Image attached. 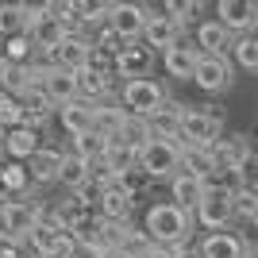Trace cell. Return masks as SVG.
Segmentation results:
<instances>
[{"mask_svg": "<svg viewBox=\"0 0 258 258\" xmlns=\"http://www.w3.org/2000/svg\"><path fill=\"white\" fill-rule=\"evenodd\" d=\"M181 162H185V151L177 147V139H154L151 147L139 154V166L151 173L154 181H158V177H170L173 181V177L181 173Z\"/></svg>", "mask_w": 258, "mask_h": 258, "instance_id": "cell-5", "label": "cell"}, {"mask_svg": "<svg viewBox=\"0 0 258 258\" xmlns=\"http://www.w3.org/2000/svg\"><path fill=\"white\" fill-rule=\"evenodd\" d=\"M231 54H235V66H243V70L258 74V39H254V31H250V35H239L235 46H231Z\"/></svg>", "mask_w": 258, "mask_h": 258, "instance_id": "cell-30", "label": "cell"}, {"mask_svg": "<svg viewBox=\"0 0 258 258\" xmlns=\"http://www.w3.org/2000/svg\"><path fill=\"white\" fill-rule=\"evenodd\" d=\"M39 151H43V135L35 127H12L4 135V158L12 162H31Z\"/></svg>", "mask_w": 258, "mask_h": 258, "instance_id": "cell-17", "label": "cell"}, {"mask_svg": "<svg viewBox=\"0 0 258 258\" xmlns=\"http://www.w3.org/2000/svg\"><path fill=\"white\" fill-rule=\"evenodd\" d=\"M31 31V20L23 4H0V35L4 39H16V35H27Z\"/></svg>", "mask_w": 258, "mask_h": 258, "instance_id": "cell-26", "label": "cell"}, {"mask_svg": "<svg viewBox=\"0 0 258 258\" xmlns=\"http://www.w3.org/2000/svg\"><path fill=\"white\" fill-rule=\"evenodd\" d=\"M250 243L235 231H208L201 243V258H247Z\"/></svg>", "mask_w": 258, "mask_h": 258, "instance_id": "cell-15", "label": "cell"}, {"mask_svg": "<svg viewBox=\"0 0 258 258\" xmlns=\"http://www.w3.org/2000/svg\"><path fill=\"white\" fill-rule=\"evenodd\" d=\"M147 23H151V8H147V4H116V12H112V23H108V27H112L123 43H143Z\"/></svg>", "mask_w": 258, "mask_h": 258, "instance_id": "cell-8", "label": "cell"}, {"mask_svg": "<svg viewBox=\"0 0 258 258\" xmlns=\"http://www.w3.org/2000/svg\"><path fill=\"white\" fill-rule=\"evenodd\" d=\"M66 158H70V151H58V147H43V151H39L31 162H27V166H31L35 185H50V181H58V177H62Z\"/></svg>", "mask_w": 258, "mask_h": 258, "instance_id": "cell-20", "label": "cell"}, {"mask_svg": "<svg viewBox=\"0 0 258 258\" xmlns=\"http://www.w3.org/2000/svg\"><path fill=\"white\" fill-rule=\"evenodd\" d=\"M197 89H205V93H224V89H231V81H235V70H231V62L227 58H216V54H205L201 58V66H197Z\"/></svg>", "mask_w": 258, "mask_h": 258, "instance_id": "cell-11", "label": "cell"}, {"mask_svg": "<svg viewBox=\"0 0 258 258\" xmlns=\"http://www.w3.org/2000/svg\"><path fill=\"white\" fill-rule=\"evenodd\" d=\"M231 201H235V216H239V220H250V224L258 220V185L254 181H247Z\"/></svg>", "mask_w": 258, "mask_h": 258, "instance_id": "cell-31", "label": "cell"}, {"mask_svg": "<svg viewBox=\"0 0 258 258\" xmlns=\"http://www.w3.org/2000/svg\"><path fill=\"white\" fill-rule=\"evenodd\" d=\"M197 46H201V54H216V58H227V50L235 46V35L227 31L220 20H205L197 23Z\"/></svg>", "mask_w": 258, "mask_h": 258, "instance_id": "cell-16", "label": "cell"}, {"mask_svg": "<svg viewBox=\"0 0 258 258\" xmlns=\"http://www.w3.org/2000/svg\"><path fill=\"white\" fill-rule=\"evenodd\" d=\"M212 154H216V166H220V170L247 173V162L254 158V135H243V131L224 135V139L212 147Z\"/></svg>", "mask_w": 258, "mask_h": 258, "instance_id": "cell-7", "label": "cell"}, {"mask_svg": "<svg viewBox=\"0 0 258 258\" xmlns=\"http://www.w3.org/2000/svg\"><path fill=\"white\" fill-rule=\"evenodd\" d=\"M31 81H35V77H31V70H27V66H4V70H0V93L23 97Z\"/></svg>", "mask_w": 258, "mask_h": 258, "instance_id": "cell-29", "label": "cell"}, {"mask_svg": "<svg viewBox=\"0 0 258 258\" xmlns=\"http://www.w3.org/2000/svg\"><path fill=\"white\" fill-rule=\"evenodd\" d=\"M201 58H205V54H201V46H197V43H177L173 50L162 54V66H166V74L177 77V81H193Z\"/></svg>", "mask_w": 258, "mask_h": 258, "instance_id": "cell-12", "label": "cell"}, {"mask_svg": "<svg viewBox=\"0 0 258 258\" xmlns=\"http://www.w3.org/2000/svg\"><path fill=\"white\" fill-rule=\"evenodd\" d=\"M58 123L66 127V135H85V131H97V104L89 100H74V104L58 108Z\"/></svg>", "mask_w": 258, "mask_h": 258, "instance_id": "cell-18", "label": "cell"}, {"mask_svg": "<svg viewBox=\"0 0 258 258\" xmlns=\"http://www.w3.org/2000/svg\"><path fill=\"white\" fill-rule=\"evenodd\" d=\"M197 224L208 227V231H227V224L235 220V201H231V193H224V189H216V185H208L205 201L197 205Z\"/></svg>", "mask_w": 258, "mask_h": 258, "instance_id": "cell-6", "label": "cell"}, {"mask_svg": "<svg viewBox=\"0 0 258 258\" xmlns=\"http://www.w3.org/2000/svg\"><path fill=\"white\" fill-rule=\"evenodd\" d=\"M104 162H108V170H112V177H119V173H127V170H139V151L116 139V143H108Z\"/></svg>", "mask_w": 258, "mask_h": 258, "instance_id": "cell-25", "label": "cell"}, {"mask_svg": "<svg viewBox=\"0 0 258 258\" xmlns=\"http://www.w3.org/2000/svg\"><path fill=\"white\" fill-rule=\"evenodd\" d=\"M224 139V112L220 104H185L181 112V151H193V147H208L212 151L216 143Z\"/></svg>", "mask_w": 258, "mask_h": 258, "instance_id": "cell-2", "label": "cell"}, {"mask_svg": "<svg viewBox=\"0 0 258 258\" xmlns=\"http://www.w3.org/2000/svg\"><path fill=\"white\" fill-rule=\"evenodd\" d=\"M193 212H185L181 205L173 201H158V205L147 208V220H143V231L154 239V243H166V247H185V239L193 231Z\"/></svg>", "mask_w": 258, "mask_h": 258, "instance_id": "cell-1", "label": "cell"}, {"mask_svg": "<svg viewBox=\"0 0 258 258\" xmlns=\"http://www.w3.org/2000/svg\"><path fill=\"white\" fill-rule=\"evenodd\" d=\"M66 258H104V250H100L97 243H85V239H74V243H70V250H66Z\"/></svg>", "mask_w": 258, "mask_h": 258, "instance_id": "cell-33", "label": "cell"}, {"mask_svg": "<svg viewBox=\"0 0 258 258\" xmlns=\"http://www.w3.org/2000/svg\"><path fill=\"white\" fill-rule=\"evenodd\" d=\"M4 66H12V39L0 35V70H4Z\"/></svg>", "mask_w": 258, "mask_h": 258, "instance_id": "cell-35", "label": "cell"}, {"mask_svg": "<svg viewBox=\"0 0 258 258\" xmlns=\"http://www.w3.org/2000/svg\"><path fill=\"white\" fill-rule=\"evenodd\" d=\"M104 151H108V143L100 139L97 131H85V135H74V139H70V154H74V158H81V162L104 158Z\"/></svg>", "mask_w": 258, "mask_h": 258, "instance_id": "cell-27", "label": "cell"}, {"mask_svg": "<svg viewBox=\"0 0 258 258\" xmlns=\"http://www.w3.org/2000/svg\"><path fill=\"white\" fill-rule=\"evenodd\" d=\"M151 181H154V177L143 170V166H139V170H127V173H119V177H116V185L123 189V193H131V197H139Z\"/></svg>", "mask_w": 258, "mask_h": 258, "instance_id": "cell-32", "label": "cell"}, {"mask_svg": "<svg viewBox=\"0 0 258 258\" xmlns=\"http://www.w3.org/2000/svg\"><path fill=\"white\" fill-rule=\"evenodd\" d=\"M254 154H258V135H254Z\"/></svg>", "mask_w": 258, "mask_h": 258, "instance_id": "cell-39", "label": "cell"}, {"mask_svg": "<svg viewBox=\"0 0 258 258\" xmlns=\"http://www.w3.org/2000/svg\"><path fill=\"white\" fill-rule=\"evenodd\" d=\"M254 247H258V220H254Z\"/></svg>", "mask_w": 258, "mask_h": 258, "instance_id": "cell-36", "label": "cell"}, {"mask_svg": "<svg viewBox=\"0 0 258 258\" xmlns=\"http://www.w3.org/2000/svg\"><path fill=\"white\" fill-rule=\"evenodd\" d=\"M143 43L151 46V50H173L177 43H185L181 39V23L170 20L166 12H158V16H151V23H147V35H143Z\"/></svg>", "mask_w": 258, "mask_h": 258, "instance_id": "cell-14", "label": "cell"}, {"mask_svg": "<svg viewBox=\"0 0 258 258\" xmlns=\"http://www.w3.org/2000/svg\"><path fill=\"white\" fill-rule=\"evenodd\" d=\"M154 139H158V135H154V123L147 116H127V119H123V127H119V143L135 147L139 154L147 151ZM112 143H116V139H112Z\"/></svg>", "mask_w": 258, "mask_h": 258, "instance_id": "cell-23", "label": "cell"}, {"mask_svg": "<svg viewBox=\"0 0 258 258\" xmlns=\"http://www.w3.org/2000/svg\"><path fill=\"white\" fill-rule=\"evenodd\" d=\"M254 39H258V27H254Z\"/></svg>", "mask_w": 258, "mask_h": 258, "instance_id": "cell-40", "label": "cell"}, {"mask_svg": "<svg viewBox=\"0 0 258 258\" xmlns=\"http://www.w3.org/2000/svg\"><path fill=\"white\" fill-rule=\"evenodd\" d=\"M43 258H66V254H43Z\"/></svg>", "mask_w": 258, "mask_h": 258, "instance_id": "cell-37", "label": "cell"}, {"mask_svg": "<svg viewBox=\"0 0 258 258\" xmlns=\"http://www.w3.org/2000/svg\"><path fill=\"white\" fill-rule=\"evenodd\" d=\"M147 258H189V250H185V247H166V243H154V247L147 250Z\"/></svg>", "mask_w": 258, "mask_h": 258, "instance_id": "cell-34", "label": "cell"}, {"mask_svg": "<svg viewBox=\"0 0 258 258\" xmlns=\"http://www.w3.org/2000/svg\"><path fill=\"white\" fill-rule=\"evenodd\" d=\"M154 70V50L147 43H127L116 54V77L123 81H143Z\"/></svg>", "mask_w": 258, "mask_h": 258, "instance_id": "cell-10", "label": "cell"}, {"mask_svg": "<svg viewBox=\"0 0 258 258\" xmlns=\"http://www.w3.org/2000/svg\"><path fill=\"white\" fill-rule=\"evenodd\" d=\"M119 104L127 108V116H147V119H151L154 112L166 104V89H162L154 77L123 81V85H119Z\"/></svg>", "mask_w": 258, "mask_h": 258, "instance_id": "cell-4", "label": "cell"}, {"mask_svg": "<svg viewBox=\"0 0 258 258\" xmlns=\"http://www.w3.org/2000/svg\"><path fill=\"white\" fill-rule=\"evenodd\" d=\"M4 243H8V239H4V231H0V247H4Z\"/></svg>", "mask_w": 258, "mask_h": 258, "instance_id": "cell-38", "label": "cell"}, {"mask_svg": "<svg viewBox=\"0 0 258 258\" xmlns=\"http://www.w3.org/2000/svg\"><path fill=\"white\" fill-rule=\"evenodd\" d=\"M216 154L208 151V147H193V151H185V162H181V173H193V177H201V181H212L216 177Z\"/></svg>", "mask_w": 258, "mask_h": 258, "instance_id": "cell-24", "label": "cell"}, {"mask_svg": "<svg viewBox=\"0 0 258 258\" xmlns=\"http://www.w3.org/2000/svg\"><path fill=\"white\" fill-rule=\"evenodd\" d=\"M89 62H93V43L81 39V35H70V39L54 50V66L66 70V74H81V70H89Z\"/></svg>", "mask_w": 258, "mask_h": 258, "instance_id": "cell-13", "label": "cell"}, {"mask_svg": "<svg viewBox=\"0 0 258 258\" xmlns=\"http://www.w3.org/2000/svg\"><path fill=\"white\" fill-rule=\"evenodd\" d=\"M216 20L231 35H250L258 27V4L254 0H220L216 4Z\"/></svg>", "mask_w": 258, "mask_h": 258, "instance_id": "cell-9", "label": "cell"}, {"mask_svg": "<svg viewBox=\"0 0 258 258\" xmlns=\"http://www.w3.org/2000/svg\"><path fill=\"white\" fill-rule=\"evenodd\" d=\"M208 193V181H201V177H193V173H177L170 181V201L173 205H181L185 212H197V205L205 201Z\"/></svg>", "mask_w": 258, "mask_h": 258, "instance_id": "cell-21", "label": "cell"}, {"mask_svg": "<svg viewBox=\"0 0 258 258\" xmlns=\"http://www.w3.org/2000/svg\"><path fill=\"white\" fill-rule=\"evenodd\" d=\"M97 208H100V216H104V220H123V224H127L131 208H135V197L123 193L119 185H108V189H100Z\"/></svg>", "mask_w": 258, "mask_h": 258, "instance_id": "cell-22", "label": "cell"}, {"mask_svg": "<svg viewBox=\"0 0 258 258\" xmlns=\"http://www.w3.org/2000/svg\"><path fill=\"white\" fill-rule=\"evenodd\" d=\"M0 127L4 131L27 127V108H23L20 97H12V93H0Z\"/></svg>", "mask_w": 258, "mask_h": 258, "instance_id": "cell-28", "label": "cell"}, {"mask_svg": "<svg viewBox=\"0 0 258 258\" xmlns=\"http://www.w3.org/2000/svg\"><path fill=\"white\" fill-rule=\"evenodd\" d=\"M0 185H4V193L12 201H20V197H31L35 193V177H31V166L27 162H4L0 166Z\"/></svg>", "mask_w": 258, "mask_h": 258, "instance_id": "cell-19", "label": "cell"}, {"mask_svg": "<svg viewBox=\"0 0 258 258\" xmlns=\"http://www.w3.org/2000/svg\"><path fill=\"white\" fill-rule=\"evenodd\" d=\"M46 208L35 201V197H20V201H8V205L0 208V231L8 243H20L35 231V227L43 224Z\"/></svg>", "mask_w": 258, "mask_h": 258, "instance_id": "cell-3", "label": "cell"}]
</instances>
